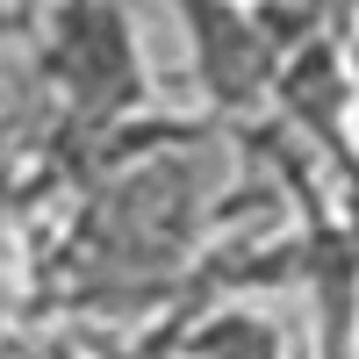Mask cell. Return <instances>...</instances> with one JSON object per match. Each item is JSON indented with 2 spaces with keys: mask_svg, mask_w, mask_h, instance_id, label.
<instances>
[{
  "mask_svg": "<svg viewBox=\"0 0 359 359\" xmlns=\"http://www.w3.org/2000/svg\"><path fill=\"white\" fill-rule=\"evenodd\" d=\"M36 29V72L72 130H115L151 108V65L130 8H50Z\"/></svg>",
  "mask_w": 359,
  "mask_h": 359,
  "instance_id": "cell-1",
  "label": "cell"
},
{
  "mask_svg": "<svg viewBox=\"0 0 359 359\" xmlns=\"http://www.w3.org/2000/svg\"><path fill=\"white\" fill-rule=\"evenodd\" d=\"M187 29V57H194V86L216 115H245L259 101H273L280 57L259 36L252 8H180L172 15Z\"/></svg>",
  "mask_w": 359,
  "mask_h": 359,
  "instance_id": "cell-2",
  "label": "cell"
}]
</instances>
